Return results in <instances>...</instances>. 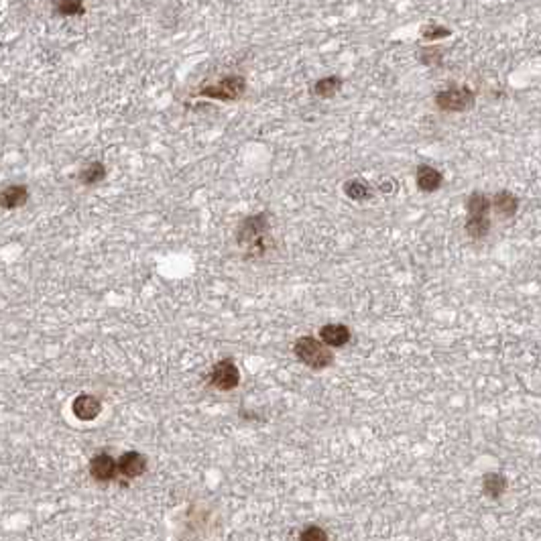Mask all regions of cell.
<instances>
[{
  "label": "cell",
  "instance_id": "6da1fadb",
  "mask_svg": "<svg viewBox=\"0 0 541 541\" xmlns=\"http://www.w3.org/2000/svg\"><path fill=\"white\" fill-rule=\"evenodd\" d=\"M491 206H493V202L480 191H474L468 198V202H466V210H468L466 232H468V236L484 238L491 232V218H489Z\"/></svg>",
  "mask_w": 541,
  "mask_h": 541
},
{
  "label": "cell",
  "instance_id": "7a4b0ae2",
  "mask_svg": "<svg viewBox=\"0 0 541 541\" xmlns=\"http://www.w3.org/2000/svg\"><path fill=\"white\" fill-rule=\"evenodd\" d=\"M293 353L304 364H307L309 369H316V371L328 369L329 364H332V360H334L328 346L322 340L313 338V336L297 338L295 344H293Z\"/></svg>",
  "mask_w": 541,
  "mask_h": 541
},
{
  "label": "cell",
  "instance_id": "3957f363",
  "mask_svg": "<svg viewBox=\"0 0 541 541\" xmlns=\"http://www.w3.org/2000/svg\"><path fill=\"white\" fill-rule=\"evenodd\" d=\"M267 232H269V220L267 214H257V216H249L236 232V240L240 246H246L251 253L255 255H262V244L267 240Z\"/></svg>",
  "mask_w": 541,
  "mask_h": 541
},
{
  "label": "cell",
  "instance_id": "277c9868",
  "mask_svg": "<svg viewBox=\"0 0 541 541\" xmlns=\"http://www.w3.org/2000/svg\"><path fill=\"white\" fill-rule=\"evenodd\" d=\"M244 90H246L244 77L228 75V77H222L218 84L204 86L200 90V94L206 96V98H214V100H236V98H240V96L244 94Z\"/></svg>",
  "mask_w": 541,
  "mask_h": 541
},
{
  "label": "cell",
  "instance_id": "5b68a950",
  "mask_svg": "<svg viewBox=\"0 0 541 541\" xmlns=\"http://www.w3.org/2000/svg\"><path fill=\"white\" fill-rule=\"evenodd\" d=\"M436 104L446 112H464L474 106V92L460 86V88H447L436 96Z\"/></svg>",
  "mask_w": 541,
  "mask_h": 541
},
{
  "label": "cell",
  "instance_id": "8992f818",
  "mask_svg": "<svg viewBox=\"0 0 541 541\" xmlns=\"http://www.w3.org/2000/svg\"><path fill=\"white\" fill-rule=\"evenodd\" d=\"M210 383L220 391H232L240 383V373L232 360H220L216 362L210 373Z\"/></svg>",
  "mask_w": 541,
  "mask_h": 541
},
{
  "label": "cell",
  "instance_id": "52a82bcc",
  "mask_svg": "<svg viewBox=\"0 0 541 541\" xmlns=\"http://www.w3.org/2000/svg\"><path fill=\"white\" fill-rule=\"evenodd\" d=\"M71 409H73V415H75L77 420H82V422H92V420H96V417L100 415L102 405H100V401L92 397V395H80V397L73 399Z\"/></svg>",
  "mask_w": 541,
  "mask_h": 541
},
{
  "label": "cell",
  "instance_id": "ba28073f",
  "mask_svg": "<svg viewBox=\"0 0 541 541\" xmlns=\"http://www.w3.org/2000/svg\"><path fill=\"white\" fill-rule=\"evenodd\" d=\"M117 468L118 464L114 462V458L108 456V454H98L90 462V474L94 476L96 480H100V482L112 480L114 474H117Z\"/></svg>",
  "mask_w": 541,
  "mask_h": 541
},
{
  "label": "cell",
  "instance_id": "9c48e42d",
  "mask_svg": "<svg viewBox=\"0 0 541 541\" xmlns=\"http://www.w3.org/2000/svg\"><path fill=\"white\" fill-rule=\"evenodd\" d=\"M118 470L126 478H137V476H141L142 472L147 470V460L139 452H126L118 460Z\"/></svg>",
  "mask_w": 541,
  "mask_h": 541
},
{
  "label": "cell",
  "instance_id": "30bf717a",
  "mask_svg": "<svg viewBox=\"0 0 541 541\" xmlns=\"http://www.w3.org/2000/svg\"><path fill=\"white\" fill-rule=\"evenodd\" d=\"M415 181H417V188L422 189V191L431 193V191L442 188L444 177H442V173H440L438 169H433V167H429V165H420V167H417V173H415Z\"/></svg>",
  "mask_w": 541,
  "mask_h": 541
},
{
  "label": "cell",
  "instance_id": "8fae6325",
  "mask_svg": "<svg viewBox=\"0 0 541 541\" xmlns=\"http://www.w3.org/2000/svg\"><path fill=\"white\" fill-rule=\"evenodd\" d=\"M320 340L326 346H344L350 340V329L344 324H328L320 329Z\"/></svg>",
  "mask_w": 541,
  "mask_h": 541
},
{
  "label": "cell",
  "instance_id": "7c38bea8",
  "mask_svg": "<svg viewBox=\"0 0 541 541\" xmlns=\"http://www.w3.org/2000/svg\"><path fill=\"white\" fill-rule=\"evenodd\" d=\"M491 202H493L494 210L501 214L503 218H513L519 210L517 195H513L511 191H498V193H494V198Z\"/></svg>",
  "mask_w": 541,
  "mask_h": 541
},
{
  "label": "cell",
  "instance_id": "4fadbf2b",
  "mask_svg": "<svg viewBox=\"0 0 541 541\" xmlns=\"http://www.w3.org/2000/svg\"><path fill=\"white\" fill-rule=\"evenodd\" d=\"M29 200V189L24 186H8L2 191V206L6 210H17L27 204Z\"/></svg>",
  "mask_w": 541,
  "mask_h": 541
},
{
  "label": "cell",
  "instance_id": "5bb4252c",
  "mask_svg": "<svg viewBox=\"0 0 541 541\" xmlns=\"http://www.w3.org/2000/svg\"><path fill=\"white\" fill-rule=\"evenodd\" d=\"M482 489H484V494H487V496L498 498L501 494L507 491V478H505L501 472H489V474L482 478Z\"/></svg>",
  "mask_w": 541,
  "mask_h": 541
},
{
  "label": "cell",
  "instance_id": "9a60e30c",
  "mask_svg": "<svg viewBox=\"0 0 541 541\" xmlns=\"http://www.w3.org/2000/svg\"><path fill=\"white\" fill-rule=\"evenodd\" d=\"M104 177H106V169H104V165L100 163V161L86 165V167L82 169V173H80V181H82L84 186H94L98 181H102Z\"/></svg>",
  "mask_w": 541,
  "mask_h": 541
},
{
  "label": "cell",
  "instance_id": "2e32d148",
  "mask_svg": "<svg viewBox=\"0 0 541 541\" xmlns=\"http://www.w3.org/2000/svg\"><path fill=\"white\" fill-rule=\"evenodd\" d=\"M340 88H342V80L338 75H328V77L318 80V84L313 86V92L320 98H332Z\"/></svg>",
  "mask_w": 541,
  "mask_h": 541
},
{
  "label": "cell",
  "instance_id": "e0dca14e",
  "mask_svg": "<svg viewBox=\"0 0 541 541\" xmlns=\"http://www.w3.org/2000/svg\"><path fill=\"white\" fill-rule=\"evenodd\" d=\"M344 193H346L350 200H356V202H364V200L371 198V189H369V186H366L364 181H360V179L346 181V184H344Z\"/></svg>",
  "mask_w": 541,
  "mask_h": 541
},
{
  "label": "cell",
  "instance_id": "ac0fdd59",
  "mask_svg": "<svg viewBox=\"0 0 541 541\" xmlns=\"http://www.w3.org/2000/svg\"><path fill=\"white\" fill-rule=\"evenodd\" d=\"M53 10L59 17H77V15H84L86 6L77 0H64V2H53Z\"/></svg>",
  "mask_w": 541,
  "mask_h": 541
},
{
  "label": "cell",
  "instance_id": "d6986e66",
  "mask_svg": "<svg viewBox=\"0 0 541 541\" xmlns=\"http://www.w3.org/2000/svg\"><path fill=\"white\" fill-rule=\"evenodd\" d=\"M424 39L425 41H436V39H444L450 35V29L442 27V24H427L424 29Z\"/></svg>",
  "mask_w": 541,
  "mask_h": 541
},
{
  "label": "cell",
  "instance_id": "ffe728a7",
  "mask_svg": "<svg viewBox=\"0 0 541 541\" xmlns=\"http://www.w3.org/2000/svg\"><path fill=\"white\" fill-rule=\"evenodd\" d=\"M299 541H329L328 540V533L324 531V529H320V527H307L302 531V535H299Z\"/></svg>",
  "mask_w": 541,
  "mask_h": 541
},
{
  "label": "cell",
  "instance_id": "44dd1931",
  "mask_svg": "<svg viewBox=\"0 0 541 541\" xmlns=\"http://www.w3.org/2000/svg\"><path fill=\"white\" fill-rule=\"evenodd\" d=\"M380 189L389 193V191H393V189H395V184H391V181H385V184H380Z\"/></svg>",
  "mask_w": 541,
  "mask_h": 541
}]
</instances>
